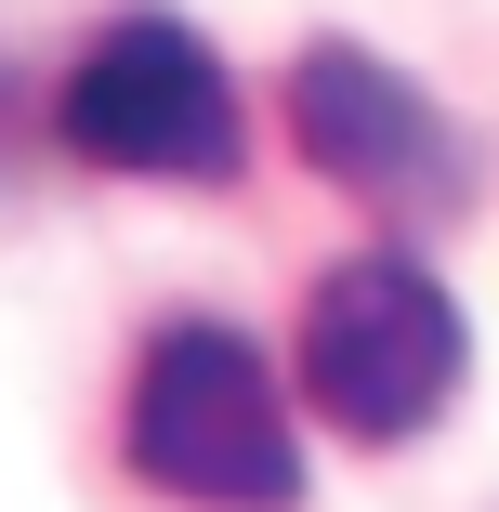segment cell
<instances>
[{"instance_id": "cell-3", "label": "cell", "mask_w": 499, "mask_h": 512, "mask_svg": "<svg viewBox=\"0 0 499 512\" xmlns=\"http://www.w3.org/2000/svg\"><path fill=\"white\" fill-rule=\"evenodd\" d=\"M53 119L92 171H132V184H224L237 171V79L184 14H119L66 66Z\"/></svg>"}, {"instance_id": "cell-2", "label": "cell", "mask_w": 499, "mask_h": 512, "mask_svg": "<svg viewBox=\"0 0 499 512\" xmlns=\"http://www.w3.org/2000/svg\"><path fill=\"white\" fill-rule=\"evenodd\" d=\"M460 302L408 263V250H355L316 276L303 302V394L329 407L342 434L368 447H408L447 421V394H460Z\"/></svg>"}, {"instance_id": "cell-1", "label": "cell", "mask_w": 499, "mask_h": 512, "mask_svg": "<svg viewBox=\"0 0 499 512\" xmlns=\"http://www.w3.org/2000/svg\"><path fill=\"white\" fill-rule=\"evenodd\" d=\"M132 473L197 499V512H289L303 447H289V394L263 342L237 329H158L132 368Z\"/></svg>"}, {"instance_id": "cell-4", "label": "cell", "mask_w": 499, "mask_h": 512, "mask_svg": "<svg viewBox=\"0 0 499 512\" xmlns=\"http://www.w3.org/2000/svg\"><path fill=\"white\" fill-rule=\"evenodd\" d=\"M289 145L329 184H355V197L447 211V119H434V92L394 53H368V40H316L289 66Z\"/></svg>"}]
</instances>
